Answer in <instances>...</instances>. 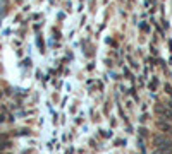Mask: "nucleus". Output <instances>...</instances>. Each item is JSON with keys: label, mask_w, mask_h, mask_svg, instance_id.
<instances>
[{"label": "nucleus", "mask_w": 172, "mask_h": 154, "mask_svg": "<svg viewBox=\"0 0 172 154\" xmlns=\"http://www.w3.org/2000/svg\"><path fill=\"white\" fill-rule=\"evenodd\" d=\"M153 144L157 145V149H162V151H165V152H169V151L172 149V141H169L167 137L160 135V134L153 137Z\"/></svg>", "instance_id": "nucleus-1"}, {"label": "nucleus", "mask_w": 172, "mask_h": 154, "mask_svg": "<svg viewBox=\"0 0 172 154\" xmlns=\"http://www.w3.org/2000/svg\"><path fill=\"white\" fill-rule=\"evenodd\" d=\"M157 127L160 128V130H163V132H170L172 130V125L169 123V120H158V122H157Z\"/></svg>", "instance_id": "nucleus-2"}, {"label": "nucleus", "mask_w": 172, "mask_h": 154, "mask_svg": "<svg viewBox=\"0 0 172 154\" xmlns=\"http://www.w3.org/2000/svg\"><path fill=\"white\" fill-rule=\"evenodd\" d=\"M167 105H157V106H155V113H158L160 116L163 115V113H165V110H167Z\"/></svg>", "instance_id": "nucleus-3"}, {"label": "nucleus", "mask_w": 172, "mask_h": 154, "mask_svg": "<svg viewBox=\"0 0 172 154\" xmlns=\"http://www.w3.org/2000/svg\"><path fill=\"white\" fill-rule=\"evenodd\" d=\"M162 118L163 120H172V108H167V110H165V113L162 115Z\"/></svg>", "instance_id": "nucleus-4"}, {"label": "nucleus", "mask_w": 172, "mask_h": 154, "mask_svg": "<svg viewBox=\"0 0 172 154\" xmlns=\"http://www.w3.org/2000/svg\"><path fill=\"white\" fill-rule=\"evenodd\" d=\"M151 154H167V152H165V151H162V149H155Z\"/></svg>", "instance_id": "nucleus-5"}, {"label": "nucleus", "mask_w": 172, "mask_h": 154, "mask_svg": "<svg viewBox=\"0 0 172 154\" xmlns=\"http://www.w3.org/2000/svg\"><path fill=\"white\" fill-rule=\"evenodd\" d=\"M167 106H169V108H172V98H170V101L167 103Z\"/></svg>", "instance_id": "nucleus-6"}, {"label": "nucleus", "mask_w": 172, "mask_h": 154, "mask_svg": "<svg viewBox=\"0 0 172 154\" xmlns=\"http://www.w3.org/2000/svg\"><path fill=\"white\" fill-rule=\"evenodd\" d=\"M170 134H172V130H170Z\"/></svg>", "instance_id": "nucleus-7"}]
</instances>
